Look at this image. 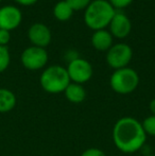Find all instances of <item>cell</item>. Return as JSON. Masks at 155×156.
Masks as SVG:
<instances>
[{
	"instance_id": "cell-12",
	"label": "cell",
	"mask_w": 155,
	"mask_h": 156,
	"mask_svg": "<svg viewBox=\"0 0 155 156\" xmlns=\"http://www.w3.org/2000/svg\"><path fill=\"white\" fill-rule=\"evenodd\" d=\"M64 94L69 102L73 104H80L86 99V90L83 85L70 82V84L64 90Z\"/></svg>"
},
{
	"instance_id": "cell-9",
	"label": "cell",
	"mask_w": 155,
	"mask_h": 156,
	"mask_svg": "<svg viewBox=\"0 0 155 156\" xmlns=\"http://www.w3.org/2000/svg\"><path fill=\"white\" fill-rule=\"evenodd\" d=\"M28 38L35 47L46 48L52 38L51 31L46 25L41 23H33L28 30Z\"/></svg>"
},
{
	"instance_id": "cell-11",
	"label": "cell",
	"mask_w": 155,
	"mask_h": 156,
	"mask_svg": "<svg viewBox=\"0 0 155 156\" xmlns=\"http://www.w3.org/2000/svg\"><path fill=\"white\" fill-rule=\"evenodd\" d=\"M91 44L98 51H107L113 46V35L105 29L97 30L91 36Z\"/></svg>"
},
{
	"instance_id": "cell-1",
	"label": "cell",
	"mask_w": 155,
	"mask_h": 156,
	"mask_svg": "<svg viewBox=\"0 0 155 156\" xmlns=\"http://www.w3.org/2000/svg\"><path fill=\"white\" fill-rule=\"evenodd\" d=\"M147 135L141 122L133 117L118 119L113 127V141L122 153L131 154L140 151L145 147Z\"/></svg>"
},
{
	"instance_id": "cell-10",
	"label": "cell",
	"mask_w": 155,
	"mask_h": 156,
	"mask_svg": "<svg viewBox=\"0 0 155 156\" xmlns=\"http://www.w3.org/2000/svg\"><path fill=\"white\" fill-rule=\"evenodd\" d=\"M111 34L117 38H124L131 33L132 23L130 18L122 12H116L110 23Z\"/></svg>"
},
{
	"instance_id": "cell-24",
	"label": "cell",
	"mask_w": 155,
	"mask_h": 156,
	"mask_svg": "<svg viewBox=\"0 0 155 156\" xmlns=\"http://www.w3.org/2000/svg\"><path fill=\"white\" fill-rule=\"evenodd\" d=\"M1 1H2V0H0V2H1Z\"/></svg>"
},
{
	"instance_id": "cell-5",
	"label": "cell",
	"mask_w": 155,
	"mask_h": 156,
	"mask_svg": "<svg viewBox=\"0 0 155 156\" xmlns=\"http://www.w3.org/2000/svg\"><path fill=\"white\" fill-rule=\"evenodd\" d=\"M133 50L126 44H116L113 45L106 53V62L113 69H121L128 67L132 61Z\"/></svg>"
},
{
	"instance_id": "cell-17",
	"label": "cell",
	"mask_w": 155,
	"mask_h": 156,
	"mask_svg": "<svg viewBox=\"0 0 155 156\" xmlns=\"http://www.w3.org/2000/svg\"><path fill=\"white\" fill-rule=\"evenodd\" d=\"M66 1L73 11H80L86 9L91 0H66Z\"/></svg>"
},
{
	"instance_id": "cell-14",
	"label": "cell",
	"mask_w": 155,
	"mask_h": 156,
	"mask_svg": "<svg viewBox=\"0 0 155 156\" xmlns=\"http://www.w3.org/2000/svg\"><path fill=\"white\" fill-rule=\"evenodd\" d=\"M73 14V10L71 6L67 3L66 0L60 1L54 5L53 8V15L58 20L60 21H66L71 18Z\"/></svg>"
},
{
	"instance_id": "cell-20",
	"label": "cell",
	"mask_w": 155,
	"mask_h": 156,
	"mask_svg": "<svg viewBox=\"0 0 155 156\" xmlns=\"http://www.w3.org/2000/svg\"><path fill=\"white\" fill-rule=\"evenodd\" d=\"M11 41V32L0 29V46H6Z\"/></svg>"
},
{
	"instance_id": "cell-8",
	"label": "cell",
	"mask_w": 155,
	"mask_h": 156,
	"mask_svg": "<svg viewBox=\"0 0 155 156\" xmlns=\"http://www.w3.org/2000/svg\"><path fill=\"white\" fill-rule=\"evenodd\" d=\"M23 20V13L17 6L4 5L0 8V29L12 31L18 28Z\"/></svg>"
},
{
	"instance_id": "cell-3",
	"label": "cell",
	"mask_w": 155,
	"mask_h": 156,
	"mask_svg": "<svg viewBox=\"0 0 155 156\" xmlns=\"http://www.w3.org/2000/svg\"><path fill=\"white\" fill-rule=\"evenodd\" d=\"M39 83L46 93L61 94L64 93L66 87L70 84V79L66 68L60 65H52L41 72Z\"/></svg>"
},
{
	"instance_id": "cell-15",
	"label": "cell",
	"mask_w": 155,
	"mask_h": 156,
	"mask_svg": "<svg viewBox=\"0 0 155 156\" xmlns=\"http://www.w3.org/2000/svg\"><path fill=\"white\" fill-rule=\"evenodd\" d=\"M11 63V54L6 46H0V73L9 68Z\"/></svg>"
},
{
	"instance_id": "cell-6",
	"label": "cell",
	"mask_w": 155,
	"mask_h": 156,
	"mask_svg": "<svg viewBox=\"0 0 155 156\" xmlns=\"http://www.w3.org/2000/svg\"><path fill=\"white\" fill-rule=\"evenodd\" d=\"M20 62L23 66L28 70H39L48 63V52L45 48L31 47L26 48L20 55Z\"/></svg>"
},
{
	"instance_id": "cell-18",
	"label": "cell",
	"mask_w": 155,
	"mask_h": 156,
	"mask_svg": "<svg viewBox=\"0 0 155 156\" xmlns=\"http://www.w3.org/2000/svg\"><path fill=\"white\" fill-rule=\"evenodd\" d=\"M80 156H106V154L98 148H88Z\"/></svg>"
},
{
	"instance_id": "cell-23",
	"label": "cell",
	"mask_w": 155,
	"mask_h": 156,
	"mask_svg": "<svg viewBox=\"0 0 155 156\" xmlns=\"http://www.w3.org/2000/svg\"><path fill=\"white\" fill-rule=\"evenodd\" d=\"M145 156H155V154H152L151 153V154H146Z\"/></svg>"
},
{
	"instance_id": "cell-19",
	"label": "cell",
	"mask_w": 155,
	"mask_h": 156,
	"mask_svg": "<svg viewBox=\"0 0 155 156\" xmlns=\"http://www.w3.org/2000/svg\"><path fill=\"white\" fill-rule=\"evenodd\" d=\"M111 4L114 9H123L126 8L128 5H130L131 3L133 2V0H110Z\"/></svg>"
},
{
	"instance_id": "cell-2",
	"label": "cell",
	"mask_w": 155,
	"mask_h": 156,
	"mask_svg": "<svg viewBox=\"0 0 155 156\" xmlns=\"http://www.w3.org/2000/svg\"><path fill=\"white\" fill-rule=\"evenodd\" d=\"M115 13L116 11L108 1L93 0L85 9V25L95 31L105 29L107 26H110Z\"/></svg>"
},
{
	"instance_id": "cell-13",
	"label": "cell",
	"mask_w": 155,
	"mask_h": 156,
	"mask_svg": "<svg viewBox=\"0 0 155 156\" xmlns=\"http://www.w3.org/2000/svg\"><path fill=\"white\" fill-rule=\"evenodd\" d=\"M17 99L15 94L8 88H0V114H5L13 111L16 106Z\"/></svg>"
},
{
	"instance_id": "cell-16",
	"label": "cell",
	"mask_w": 155,
	"mask_h": 156,
	"mask_svg": "<svg viewBox=\"0 0 155 156\" xmlns=\"http://www.w3.org/2000/svg\"><path fill=\"white\" fill-rule=\"evenodd\" d=\"M143 129L147 136H154L155 137V116H148L141 122Z\"/></svg>"
},
{
	"instance_id": "cell-22",
	"label": "cell",
	"mask_w": 155,
	"mask_h": 156,
	"mask_svg": "<svg viewBox=\"0 0 155 156\" xmlns=\"http://www.w3.org/2000/svg\"><path fill=\"white\" fill-rule=\"evenodd\" d=\"M149 108H150V112L152 113V115L155 116V98L153 100H151V102H150V104H149Z\"/></svg>"
},
{
	"instance_id": "cell-21",
	"label": "cell",
	"mask_w": 155,
	"mask_h": 156,
	"mask_svg": "<svg viewBox=\"0 0 155 156\" xmlns=\"http://www.w3.org/2000/svg\"><path fill=\"white\" fill-rule=\"evenodd\" d=\"M16 3L20 4V5H25V6H30L33 5L37 2V0H14Z\"/></svg>"
},
{
	"instance_id": "cell-4",
	"label": "cell",
	"mask_w": 155,
	"mask_h": 156,
	"mask_svg": "<svg viewBox=\"0 0 155 156\" xmlns=\"http://www.w3.org/2000/svg\"><path fill=\"white\" fill-rule=\"evenodd\" d=\"M111 88L119 94H132L139 85V76L132 68H121L113 72L110 79Z\"/></svg>"
},
{
	"instance_id": "cell-7",
	"label": "cell",
	"mask_w": 155,
	"mask_h": 156,
	"mask_svg": "<svg viewBox=\"0 0 155 156\" xmlns=\"http://www.w3.org/2000/svg\"><path fill=\"white\" fill-rule=\"evenodd\" d=\"M70 82L81 84L88 82L93 76V66L88 61L78 58L68 63L66 68Z\"/></svg>"
}]
</instances>
